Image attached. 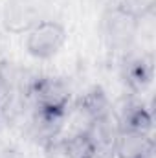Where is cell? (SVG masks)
Listing matches in <instances>:
<instances>
[{"label":"cell","instance_id":"obj_1","mask_svg":"<svg viewBox=\"0 0 156 158\" xmlns=\"http://www.w3.org/2000/svg\"><path fill=\"white\" fill-rule=\"evenodd\" d=\"M22 96L33 110L42 112L68 114L72 105V88L59 76H35L24 81Z\"/></svg>","mask_w":156,"mask_h":158},{"label":"cell","instance_id":"obj_2","mask_svg":"<svg viewBox=\"0 0 156 158\" xmlns=\"http://www.w3.org/2000/svg\"><path fill=\"white\" fill-rule=\"evenodd\" d=\"M68 40L63 22L53 19H39L24 31V48L37 61H48L61 53Z\"/></svg>","mask_w":156,"mask_h":158},{"label":"cell","instance_id":"obj_3","mask_svg":"<svg viewBox=\"0 0 156 158\" xmlns=\"http://www.w3.org/2000/svg\"><path fill=\"white\" fill-rule=\"evenodd\" d=\"M142 22L129 15L119 6L109 7L103 17V33L109 46L117 52H129L134 44V40L140 35Z\"/></svg>","mask_w":156,"mask_h":158},{"label":"cell","instance_id":"obj_4","mask_svg":"<svg viewBox=\"0 0 156 158\" xmlns=\"http://www.w3.org/2000/svg\"><path fill=\"white\" fill-rule=\"evenodd\" d=\"M123 79L129 90L136 94H143L153 79H154V57L151 52L129 53L123 63Z\"/></svg>","mask_w":156,"mask_h":158},{"label":"cell","instance_id":"obj_5","mask_svg":"<svg viewBox=\"0 0 156 158\" xmlns=\"http://www.w3.org/2000/svg\"><path fill=\"white\" fill-rule=\"evenodd\" d=\"M112 156L116 158H153L154 138L153 132H142L132 129H119L114 142Z\"/></svg>","mask_w":156,"mask_h":158},{"label":"cell","instance_id":"obj_6","mask_svg":"<svg viewBox=\"0 0 156 158\" xmlns=\"http://www.w3.org/2000/svg\"><path fill=\"white\" fill-rule=\"evenodd\" d=\"M76 110L81 118L84 119V123L88 125L90 121H96V119L107 118L110 114H114V105L109 98V94L99 86H90L76 103ZM84 125V127H86Z\"/></svg>","mask_w":156,"mask_h":158},{"label":"cell","instance_id":"obj_7","mask_svg":"<svg viewBox=\"0 0 156 158\" xmlns=\"http://www.w3.org/2000/svg\"><path fill=\"white\" fill-rule=\"evenodd\" d=\"M64 119H66V114L33 110L31 125H30L33 138H35L39 143H42L44 147L55 145V143L61 140V136H63Z\"/></svg>","mask_w":156,"mask_h":158},{"label":"cell","instance_id":"obj_8","mask_svg":"<svg viewBox=\"0 0 156 158\" xmlns=\"http://www.w3.org/2000/svg\"><path fill=\"white\" fill-rule=\"evenodd\" d=\"M117 121L121 129H132V131H142V132H153L154 125V116L153 109L149 103H145L142 98H130L121 112L117 114Z\"/></svg>","mask_w":156,"mask_h":158},{"label":"cell","instance_id":"obj_9","mask_svg":"<svg viewBox=\"0 0 156 158\" xmlns=\"http://www.w3.org/2000/svg\"><path fill=\"white\" fill-rule=\"evenodd\" d=\"M59 147H61V153L64 155V158H88L99 153L94 138L90 136V132L84 127L72 131L66 136H61Z\"/></svg>","mask_w":156,"mask_h":158},{"label":"cell","instance_id":"obj_10","mask_svg":"<svg viewBox=\"0 0 156 158\" xmlns=\"http://www.w3.org/2000/svg\"><path fill=\"white\" fill-rule=\"evenodd\" d=\"M117 6L138 20L149 19L156 11V0H119Z\"/></svg>","mask_w":156,"mask_h":158},{"label":"cell","instance_id":"obj_11","mask_svg":"<svg viewBox=\"0 0 156 158\" xmlns=\"http://www.w3.org/2000/svg\"><path fill=\"white\" fill-rule=\"evenodd\" d=\"M88 158H112V156H109V155H103V153H96V155H92V156H88Z\"/></svg>","mask_w":156,"mask_h":158},{"label":"cell","instance_id":"obj_12","mask_svg":"<svg viewBox=\"0 0 156 158\" xmlns=\"http://www.w3.org/2000/svg\"><path fill=\"white\" fill-rule=\"evenodd\" d=\"M2 42H4V33H2V26H0V50H2Z\"/></svg>","mask_w":156,"mask_h":158}]
</instances>
